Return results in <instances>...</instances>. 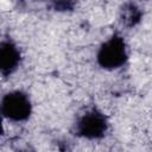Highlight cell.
Returning a JSON list of instances; mask_svg holds the SVG:
<instances>
[{
    "label": "cell",
    "instance_id": "cell-1",
    "mask_svg": "<svg viewBox=\"0 0 152 152\" xmlns=\"http://www.w3.org/2000/svg\"><path fill=\"white\" fill-rule=\"evenodd\" d=\"M127 59L125 42L119 36H113L107 40L97 53V62L102 68L115 69L121 66Z\"/></svg>",
    "mask_w": 152,
    "mask_h": 152
},
{
    "label": "cell",
    "instance_id": "cell-2",
    "mask_svg": "<svg viewBox=\"0 0 152 152\" xmlns=\"http://www.w3.org/2000/svg\"><path fill=\"white\" fill-rule=\"evenodd\" d=\"M1 110L5 118L14 121H21L28 118L31 113V103L24 93L13 91L8 93L2 99Z\"/></svg>",
    "mask_w": 152,
    "mask_h": 152
},
{
    "label": "cell",
    "instance_id": "cell-3",
    "mask_svg": "<svg viewBox=\"0 0 152 152\" xmlns=\"http://www.w3.org/2000/svg\"><path fill=\"white\" fill-rule=\"evenodd\" d=\"M107 129V120L97 110H91L83 115L77 124V133L88 139L101 138Z\"/></svg>",
    "mask_w": 152,
    "mask_h": 152
},
{
    "label": "cell",
    "instance_id": "cell-4",
    "mask_svg": "<svg viewBox=\"0 0 152 152\" xmlns=\"http://www.w3.org/2000/svg\"><path fill=\"white\" fill-rule=\"evenodd\" d=\"M20 59L19 51L11 42H2L0 45V68L2 75H10L18 65Z\"/></svg>",
    "mask_w": 152,
    "mask_h": 152
},
{
    "label": "cell",
    "instance_id": "cell-5",
    "mask_svg": "<svg viewBox=\"0 0 152 152\" xmlns=\"http://www.w3.org/2000/svg\"><path fill=\"white\" fill-rule=\"evenodd\" d=\"M120 15H121L122 23L126 26L132 27V26H134L135 24H138L140 21L141 12L139 11V8L134 4H126L121 10Z\"/></svg>",
    "mask_w": 152,
    "mask_h": 152
},
{
    "label": "cell",
    "instance_id": "cell-6",
    "mask_svg": "<svg viewBox=\"0 0 152 152\" xmlns=\"http://www.w3.org/2000/svg\"><path fill=\"white\" fill-rule=\"evenodd\" d=\"M52 5L58 11H66L72 8V0H51Z\"/></svg>",
    "mask_w": 152,
    "mask_h": 152
}]
</instances>
